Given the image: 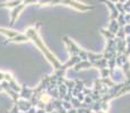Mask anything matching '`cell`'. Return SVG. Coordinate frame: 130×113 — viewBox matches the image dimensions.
I'll use <instances>...</instances> for the list:
<instances>
[{"mask_svg": "<svg viewBox=\"0 0 130 113\" xmlns=\"http://www.w3.org/2000/svg\"><path fill=\"white\" fill-rule=\"evenodd\" d=\"M0 84H1V83H0Z\"/></svg>", "mask_w": 130, "mask_h": 113, "instance_id": "7bdbcfd3", "label": "cell"}, {"mask_svg": "<svg viewBox=\"0 0 130 113\" xmlns=\"http://www.w3.org/2000/svg\"><path fill=\"white\" fill-rule=\"evenodd\" d=\"M106 28L109 29L110 32H112L113 34L117 35V33H118L119 29H120V25H119V23L117 19H110V23H109Z\"/></svg>", "mask_w": 130, "mask_h": 113, "instance_id": "8fae6325", "label": "cell"}, {"mask_svg": "<svg viewBox=\"0 0 130 113\" xmlns=\"http://www.w3.org/2000/svg\"><path fill=\"white\" fill-rule=\"evenodd\" d=\"M117 37H119V39H122V40H126L127 34H126V32H124V28H123V27H120L119 32L117 33Z\"/></svg>", "mask_w": 130, "mask_h": 113, "instance_id": "cb8c5ba5", "label": "cell"}, {"mask_svg": "<svg viewBox=\"0 0 130 113\" xmlns=\"http://www.w3.org/2000/svg\"><path fill=\"white\" fill-rule=\"evenodd\" d=\"M0 33L4 34L7 39H12L14 36H16L18 34V32L12 31L10 28H7V27H0Z\"/></svg>", "mask_w": 130, "mask_h": 113, "instance_id": "4fadbf2b", "label": "cell"}, {"mask_svg": "<svg viewBox=\"0 0 130 113\" xmlns=\"http://www.w3.org/2000/svg\"><path fill=\"white\" fill-rule=\"evenodd\" d=\"M36 5L39 7L63 5V6L71 7V8L76 9V10H79V11H88V10H93V9H95L94 6H91V5H87V4H83V2L76 1V0H39Z\"/></svg>", "mask_w": 130, "mask_h": 113, "instance_id": "7a4b0ae2", "label": "cell"}, {"mask_svg": "<svg viewBox=\"0 0 130 113\" xmlns=\"http://www.w3.org/2000/svg\"><path fill=\"white\" fill-rule=\"evenodd\" d=\"M127 61H129V57H127L124 53L117 56V67L118 68H121Z\"/></svg>", "mask_w": 130, "mask_h": 113, "instance_id": "9a60e30c", "label": "cell"}, {"mask_svg": "<svg viewBox=\"0 0 130 113\" xmlns=\"http://www.w3.org/2000/svg\"><path fill=\"white\" fill-rule=\"evenodd\" d=\"M58 89H59V99L63 100L64 97H66V95L68 94V92H69L68 87H67L64 84H61V85L58 86Z\"/></svg>", "mask_w": 130, "mask_h": 113, "instance_id": "2e32d148", "label": "cell"}, {"mask_svg": "<svg viewBox=\"0 0 130 113\" xmlns=\"http://www.w3.org/2000/svg\"><path fill=\"white\" fill-rule=\"evenodd\" d=\"M29 41V37L27 36L26 34H22V33H18L16 36H14L12 39H7L6 43L5 44H8V43H22V42H27Z\"/></svg>", "mask_w": 130, "mask_h": 113, "instance_id": "ba28073f", "label": "cell"}, {"mask_svg": "<svg viewBox=\"0 0 130 113\" xmlns=\"http://www.w3.org/2000/svg\"><path fill=\"white\" fill-rule=\"evenodd\" d=\"M101 34L105 37L106 40H116L117 35L113 34L112 32H110L107 28H101Z\"/></svg>", "mask_w": 130, "mask_h": 113, "instance_id": "d6986e66", "label": "cell"}, {"mask_svg": "<svg viewBox=\"0 0 130 113\" xmlns=\"http://www.w3.org/2000/svg\"><path fill=\"white\" fill-rule=\"evenodd\" d=\"M51 113H59L58 111H53V112H51Z\"/></svg>", "mask_w": 130, "mask_h": 113, "instance_id": "f35d334b", "label": "cell"}, {"mask_svg": "<svg viewBox=\"0 0 130 113\" xmlns=\"http://www.w3.org/2000/svg\"><path fill=\"white\" fill-rule=\"evenodd\" d=\"M62 106L64 107L66 110H71L72 109V104H71V102H67V101H62Z\"/></svg>", "mask_w": 130, "mask_h": 113, "instance_id": "484cf974", "label": "cell"}, {"mask_svg": "<svg viewBox=\"0 0 130 113\" xmlns=\"http://www.w3.org/2000/svg\"><path fill=\"white\" fill-rule=\"evenodd\" d=\"M96 113H106L105 111H102V110H101V111H99V112H96Z\"/></svg>", "mask_w": 130, "mask_h": 113, "instance_id": "74e56055", "label": "cell"}, {"mask_svg": "<svg viewBox=\"0 0 130 113\" xmlns=\"http://www.w3.org/2000/svg\"><path fill=\"white\" fill-rule=\"evenodd\" d=\"M121 70L123 71V74L126 75V77H128L129 71H130V60H129V61H127L126 63H124L123 66L121 67Z\"/></svg>", "mask_w": 130, "mask_h": 113, "instance_id": "7402d4cb", "label": "cell"}, {"mask_svg": "<svg viewBox=\"0 0 130 113\" xmlns=\"http://www.w3.org/2000/svg\"><path fill=\"white\" fill-rule=\"evenodd\" d=\"M83 93L85 95H92V93H93V89H89V88H87V87H85L84 90H83Z\"/></svg>", "mask_w": 130, "mask_h": 113, "instance_id": "83f0119b", "label": "cell"}, {"mask_svg": "<svg viewBox=\"0 0 130 113\" xmlns=\"http://www.w3.org/2000/svg\"><path fill=\"white\" fill-rule=\"evenodd\" d=\"M0 92H4V88L1 87V84H0Z\"/></svg>", "mask_w": 130, "mask_h": 113, "instance_id": "8d00e7d4", "label": "cell"}, {"mask_svg": "<svg viewBox=\"0 0 130 113\" xmlns=\"http://www.w3.org/2000/svg\"><path fill=\"white\" fill-rule=\"evenodd\" d=\"M25 7H26V5H25L24 2H23V4H21L19 6H17V7H15V8H12V10H11V19H10V27L14 26V24H15V22H16V19H17V17H18V15L24 10Z\"/></svg>", "mask_w": 130, "mask_h": 113, "instance_id": "5b68a950", "label": "cell"}, {"mask_svg": "<svg viewBox=\"0 0 130 113\" xmlns=\"http://www.w3.org/2000/svg\"><path fill=\"white\" fill-rule=\"evenodd\" d=\"M110 1H112V2H114V4H117V2H119L120 0H110Z\"/></svg>", "mask_w": 130, "mask_h": 113, "instance_id": "d590c367", "label": "cell"}, {"mask_svg": "<svg viewBox=\"0 0 130 113\" xmlns=\"http://www.w3.org/2000/svg\"><path fill=\"white\" fill-rule=\"evenodd\" d=\"M36 113H46V112H45V110L44 109H37Z\"/></svg>", "mask_w": 130, "mask_h": 113, "instance_id": "1f68e13d", "label": "cell"}, {"mask_svg": "<svg viewBox=\"0 0 130 113\" xmlns=\"http://www.w3.org/2000/svg\"><path fill=\"white\" fill-rule=\"evenodd\" d=\"M62 40H63L67 50H68V53L70 54V56H79L82 60H88V51L79 47L78 45L75 43L69 36H67V35H64V36L62 37Z\"/></svg>", "mask_w": 130, "mask_h": 113, "instance_id": "3957f363", "label": "cell"}, {"mask_svg": "<svg viewBox=\"0 0 130 113\" xmlns=\"http://www.w3.org/2000/svg\"><path fill=\"white\" fill-rule=\"evenodd\" d=\"M100 74H101V78H106V77H110L111 70H110V68H103L100 70Z\"/></svg>", "mask_w": 130, "mask_h": 113, "instance_id": "44dd1931", "label": "cell"}, {"mask_svg": "<svg viewBox=\"0 0 130 113\" xmlns=\"http://www.w3.org/2000/svg\"><path fill=\"white\" fill-rule=\"evenodd\" d=\"M124 15L126 14H120L119 15V17H118V23H119V25H120V27H124L126 26L128 23H127V21H126V17H124Z\"/></svg>", "mask_w": 130, "mask_h": 113, "instance_id": "ffe728a7", "label": "cell"}, {"mask_svg": "<svg viewBox=\"0 0 130 113\" xmlns=\"http://www.w3.org/2000/svg\"><path fill=\"white\" fill-rule=\"evenodd\" d=\"M4 80H5V72L0 71V83L4 82Z\"/></svg>", "mask_w": 130, "mask_h": 113, "instance_id": "f546056e", "label": "cell"}, {"mask_svg": "<svg viewBox=\"0 0 130 113\" xmlns=\"http://www.w3.org/2000/svg\"><path fill=\"white\" fill-rule=\"evenodd\" d=\"M128 92H130V85H127L126 84L121 89H120V92L118 93V94L116 95V99H117V97H119V96H121V95L124 94V93H128Z\"/></svg>", "mask_w": 130, "mask_h": 113, "instance_id": "603a6c76", "label": "cell"}, {"mask_svg": "<svg viewBox=\"0 0 130 113\" xmlns=\"http://www.w3.org/2000/svg\"><path fill=\"white\" fill-rule=\"evenodd\" d=\"M33 93H34V88H29V87H27L24 84V85H22V90L19 93V95H21V99L29 101L32 99V96H33Z\"/></svg>", "mask_w": 130, "mask_h": 113, "instance_id": "8992f818", "label": "cell"}, {"mask_svg": "<svg viewBox=\"0 0 130 113\" xmlns=\"http://www.w3.org/2000/svg\"><path fill=\"white\" fill-rule=\"evenodd\" d=\"M93 67H96L97 69H103V68H109V60L103 58V59L99 60V61L93 62Z\"/></svg>", "mask_w": 130, "mask_h": 113, "instance_id": "5bb4252c", "label": "cell"}, {"mask_svg": "<svg viewBox=\"0 0 130 113\" xmlns=\"http://www.w3.org/2000/svg\"><path fill=\"white\" fill-rule=\"evenodd\" d=\"M68 113H77V109H74V107H72L71 110H69L68 111Z\"/></svg>", "mask_w": 130, "mask_h": 113, "instance_id": "d6a6232c", "label": "cell"}, {"mask_svg": "<svg viewBox=\"0 0 130 113\" xmlns=\"http://www.w3.org/2000/svg\"><path fill=\"white\" fill-rule=\"evenodd\" d=\"M124 17H126V21H127V23L129 24V22H130V14H126V15H124Z\"/></svg>", "mask_w": 130, "mask_h": 113, "instance_id": "4dcf8cb0", "label": "cell"}, {"mask_svg": "<svg viewBox=\"0 0 130 113\" xmlns=\"http://www.w3.org/2000/svg\"><path fill=\"white\" fill-rule=\"evenodd\" d=\"M126 42H127V44H130V35H128L126 37Z\"/></svg>", "mask_w": 130, "mask_h": 113, "instance_id": "836d02e7", "label": "cell"}, {"mask_svg": "<svg viewBox=\"0 0 130 113\" xmlns=\"http://www.w3.org/2000/svg\"><path fill=\"white\" fill-rule=\"evenodd\" d=\"M85 88V85H84V82H82V80H76V86H75V88L72 89V96L77 97V95L79 94V93H83V90Z\"/></svg>", "mask_w": 130, "mask_h": 113, "instance_id": "7c38bea8", "label": "cell"}, {"mask_svg": "<svg viewBox=\"0 0 130 113\" xmlns=\"http://www.w3.org/2000/svg\"><path fill=\"white\" fill-rule=\"evenodd\" d=\"M92 113H96V112H93V111H92Z\"/></svg>", "mask_w": 130, "mask_h": 113, "instance_id": "60d3db41", "label": "cell"}, {"mask_svg": "<svg viewBox=\"0 0 130 113\" xmlns=\"http://www.w3.org/2000/svg\"><path fill=\"white\" fill-rule=\"evenodd\" d=\"M117 8H118V10L120 14H126V10H124V4H122V2H117Z\"/></svg>", "mask_w": 130, "mask_h": 113, "instance_id": "d4e9b609", "label": "cell"}, {"mask_svg": "<svg viewBox=\"0 0 130 113\" xmlns=\"http://www.w3.org/2000/svg\"><path fill=\"white\" fill-rule=\"evenodd\" d=\"M77 113H92V110L89 107H85V109H78Z\"/></svg>", "mask_w": 130, "mask_h": 113, "instance_id": "4316f807", "label": "cell"}, {"mask_svg": "<svg viewBox=\"0 0 130 113\" xmlns=\"http://www.w3.org/2000/svg\"><path fill=\"white\" fill-rule=\"evenodd\" d=\"M92 67H93V62H91L89 60H82L80 62H78L74 67V69L76 71H79V70H83V69H89Z\"/></svg>", "mask_w": 130, "mask_h": 113, "instance_id": "30bf717a", "label": "cell"}, {"mask_svg": "<svg viewBox=\"0 0 130 113\" xmlns=\"http://www.w3.org/2000/svg\"><path fill=\"white\" fill-rule=\"evenodd\" d=\"M127 78H130V71H129V75H128V77H127Z\"/></svg>", "mask_w": 130, "mask_h": 113, "instance_id": "ab89813d", "label": "cell"}, {"mask_svg": "<svg viewBox=\"0 0 130 113\" xmlns=\"http://www.w3.org/2000/svg\"><path fill=\"white\" fill-rule=\"evenodd\" d=\"M100 80H101L102 84L105 85V86H107L109 88H112V87H114V86L117 85V83L114 82V80L112 79L111 77H106V78H101Z\"/></svg>", "mask_w": 130, "mask_h": 113, "instance_id": "ac0fdd59", "label": "cell"}, {"mask_svg": "<svg viewBox=\"0 0 130 113\" xmlns=\"http://www.w3.org/2000/svg\"><path fill=\"white\" fill-rule=\"evenodd\" d=\"M101 2L105 4L106 7H109V9H110V19H118L120 12L118 10V8H117L116 4L112 2V1H110V0H101Z\"/></svg>", "mask_w": 130, "mask_h": 113, "instance_id": "277c9868", "label": "cell"}, {"mask_svg": "<svg viewBox=\"0 0 130 113\" xmlns=\"http://www.w3.org/2000/svg\"><path fill=\"white\" fill-rule=\"evenodd\" d=\"M129 24H130V22H129Z\"/></svg>", "mask_w": 130, "mask_h": 113, "instance_id": "b9f144b4", "label": "cell"}, {"mask_svg": "<svg viewBox=\"0 0 130 113\" xmlns=\"http://www.w3.org/2000/svg\"><path fill=\"white\" fill-rule=\"evenodd\" d=\"M41 25L42 24L39 22V23H36L35 26L28 27V28L26 29V35L29 37V40H31V41L34 42V44L37 46V49H39L40 51H41L42 53L44 54V57H45L46 60L50 62V64L53 67V69L57 70V69H59V68L61 67L62 63L59 61L58 58H57L51 51H50L49 47H47L46 45L44 44V42L42 41V39L40 37V35H39V28L41 27Z\"/></svg>", "mask_w": 130, "mask_h": 113, "instance_id": "6da1fadb", "label": "cell"}, {"mask_svg": "<svg viewBox=\"0 0 130 113\" xmlns=\"http://www.w3.org/2000/svg\"><path fill=\"white\" fill-rule=\"evenodd\" d=\"M116 44H117V52L118 54H122L126 52L127 50V42L126 40L119 39V37H116Z\"/></svg>", "mask_w": 130, "mask_h": 113, "instance_id": "9c48e42d", "label": "cell"}, {"mask_svg": "<svg viewBox=\"0 0 130 113\" xmlns=\"http://www.w3.org/2000/svg\"><path fill=\"white\" fill-rule=\"evenodd\" d=\"M123 28H124V32H126L127 36H128V35H130V24H127L126 26L123 27Z\"/></svg>", "mask_w": 130, "mask_h": 113, "instance_id": "f1b7e54d", "label": "cell"}, {"mask_svg": "<svg viewBox=\"0 0 130 113\" xmlns=\"http://www.w3.org/2000/svg\"><path fill=\"white\" fill-rule=\"evenodd\" d=\"M124 83H126L127 85H130V78H127V80H126Z\"/></svg>", "mask_w": 130, "mask_h": 113, "instance_id": "e575fe53", "label": "cell"}, {"mask_svg": "<svg viewBox=\"0 0 130 113\" xmlns=\"http://www.w3.org/2000/svg\"><path fill=\"white\" fill-rule=\"evenodd\" d=\"M16 105L18 106L21 112H27L33 107L31 101H27V100H24V99H19V101L16 103Z\"/></svg>", "mask_w": 130, "mask_h": 113, "instance_id": "52a82bcc", "label": "cell"}, {"mask_svg": "<svg viewBox=\"0 0 130 113\" xmlns=\"http://www.w3.org/2000/svg\"><path fill=\"white\" fill-rule=\"evenodd\" d=\"M103 58H104L103 53H94V52H88V60L91 62L99 61V60L103 59Z\"/></svg>", "mask_w": 130, "mask_h": 113, "instance_id": "e0dca14e", "label": "cell"}]
</instances>
